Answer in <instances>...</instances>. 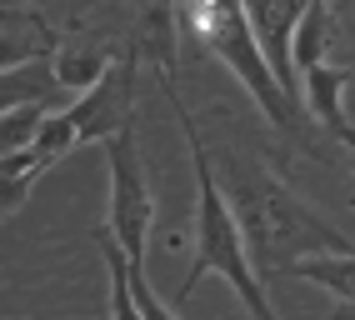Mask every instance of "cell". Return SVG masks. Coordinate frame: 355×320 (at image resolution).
Returning <instances> with one entry per match:
<instances>
[{
	"label": "cell",
	"instance_id": "1",
	"mask_svg": "<svg viewBox=\"0 0 355 320\" xmlns=\"http://www.w3.org/2000/svg\"><path fill=\"white\" fill-rule=\"evenodd\" d=\"M160 90H165V100L175 105V121L185 130V145H191V170H196V260H191V270H185V281H180V305L196 295V285L205 276H225V285L241 295V305L250 310V320H280L270 295H266V276H260L255 260H250L241 215H235V205H230V195L220 186L216 155L205 150L200 121L185 110L171 71H160Z\"/></svg>",
	"mask_w": 355,
	"mask_h": 320
},
{
	"label": "cell",
	"instance_id": "2",
	"mask_svg": "<svg viewBox=\"0 0 355 320\" xmlns=\"http://www.w3.org/2000/svg\"><path fill=\"white\" fill-rule=\"evenodd\" d=\"M220 186L235 205V215H241L250 260H255V270H266V276H286V265L300 260V256H336V250H350L336 225H325L286 180H275L270 170H255L250 160L225 166Z\"/></svg>",
	"mask_w": 355,
	"mask_h": 320
},
{
	"label": "cell",
	"instance_id": "3",
	"mask_svg": "<svg viewBox=\"0 0 355 320\" xmlns=\"http://www.w3.org/2000/svg\"><path fill=\"white\" fill-rule=\"evenodd\" d=\"M175 26L180 35H191L200 51H210L225 71L250 90V100L270 116V125L295 130V105L286 100L266 51H260V35L245 15V0H175Z\"/></svg>",
	"mask_w": 355,
	"mask_h": 320
},
{
	"label": "cell",
	"instance_id": "4",
	"mask_svg": "<svg viewBox=\"0 0 355 320\" xmlns=\"http://www.w3.org/2000/svg\"><path fill=\"white\" fill-rule=\"evenodd\" d=\"M135 71H140V45H130L90 90H80L76 105H65L45 121V130L35 135V150L60 160L65 150H76L85 141H110L135 116Z\"/></svg>",
	"mask_w": 355,
	"mask_h": 320
},
{
	"label": "cell",
	"instance_id": "5",
	"mask_svg": "<svg viewBox=\"0 0 355 320\" xmlns=\"http://www.w3.org/2000/svg\"><path fill=\"white\" fill-rule=\"evenodd\" d=\"M105 175H110V235L121 240L130 265H146V240L155 225V190L140 166V141H135V116L105 141Z\"/></svg>",
	"mask_w": 355,
	"mask_h": 320
},
{
	"label": "cell",
	"instance_id": "6",
	"mask_svg": "<svg viewBox=\"0 0 355 320\" xmlns=\"http://www.w3.org/2000/svg\"><path fill=\"white\" fill-rule=\"evenodd\" d=\"M345 85H350V71H345L340 60H330V55L300 65V96H305V110H311V116H315L330 135H336V141H345V145L355 150V125H350L345 105H340Z\"/></svg>",
	"mask_w": 355,
	"mask_h": 320
},
{
	"label": "cell",
	"instance_id": "7",
	"mask_svg": "<svg viewBox=\"0 0 355 320\" xmlns=\"http://www.w3.org/2000/svg\"><path fill=\"white\" fill-rule=\"evenodd\" d=\"M121 60L110 51V45H85V40H60L55 45V55H51V71H55V85H65V90H90L110 65Z\"/></svg>",
	"mask_w": 355,
	"mask_h": 320
},
{
	"label": "cell",
	"instance_id": "8",
	"mask_svg": "<svg viewBox=\"0 0 355 320\" xmlns=\"http://www.w3.org/2000/svg\"><path fill=\"white\" fill-rule=\"evenodd\" d=\"M291 281H311L330 290L345 310H355V250H336V256H300L286 265Z\"/></svg>",
	"mask_w": 355,
	"mask_h": 320
},
{
	"label": "cell",
	"instance_id": "9",
	"mask_svg": "<svg viewBox=\"0 0 355 320\" xmlns=\"http://www.w3.org/2000/svg\"><path fill=\"white\" fill-rule=\"evenodd\" d=\"M51 166H55V160H51V155H40L35 145L0 155V215L20 211V200L31 195V186H35V180L51 170Z\"/></svg>",
	"mask_w": 355,
	"mask_h": 320
},
{
	"label": "cell",
	"instance_id": "10",
	"mask_svg": "<svg viewBox=\"0 0 355 320\" xmlns=\"http://www.w3.org/2000/svg\"><path fill=\"white\" fill-rule=\"evenodd\" d=\"M51 85H55L51 60H40V65H20V71H6V75H0V116H10V110L40 100Z\"/></svg>",
	"mask_w": 355,
	"mask_h": 320
},
{
	"label": "cell",
	"instance_id": "11",
	"mask_svg": "<svg viewBox=\"0 0 355 320\" xmlns=\"http://www.w3.org/2000/svg\"><path fill=\"white\" fill-rule=\"evenodd\" d=\"M55 45H60V35H51V40L0 35V75H6V71H20V65H40V60H51V55H55Z\"/></svg>",
	"mask_w": 355,
	"mask_h": 320
},
{
	"label": "cell",
	"instance_id": "12",
	"mask_svg": "<svg viewBox=\"0 0 355 320\" xmlns=\"http://www.w3.org/2000/svg\"><path fill=\"white\" fill-rule=\"evenodd\" d=\"M130 285H135V301H140V320H180V310L165 305L160 295H155V285H150V276H146V265H130Z\"/></svg>",
	"mask_w": 355,
	"mask_h": 320
},
{
	"label": "cell",
	"instance_id": "13",
	"mask_svg": "<svg viewBox=\"0 0 355 320\" xmlns=\"http://www.w3.org/2000/svg\"><path fill=\"white\" fill-rule=\"evenodd\" d=\"M340 320H355V310H345V305H340Z\"/></svg>",
	"mask_w": 355,
	"mask_h": 320
},
{
	"label": "cell",
	"instance_id": "14",
	"mask_svg": "<svg viewBox=\"0 0 355 320\" xmlns=\"http://www.w3.org/2000/svg\"><path fill=\"white\" fill-rule=\"evenodd\" d=\"M350 170H355V150H350Z\"/></svg>",
	"mask_w": 355,
	"mask_h": 320
},
{
	"label": "cell",
	"instance_id": "15",
	"mask_svg": "<svg viewBox=\"0 0 355 320\" xmlns=\"http://www.w3.org/2000/svg\"><path fill=\"white\" fill-rule=\"evenodd\" d=\"M31 10H35V0H31Z\"/></svg>",
	"mask_w": 355,
	"mask_h": 320
}]
</instances>
